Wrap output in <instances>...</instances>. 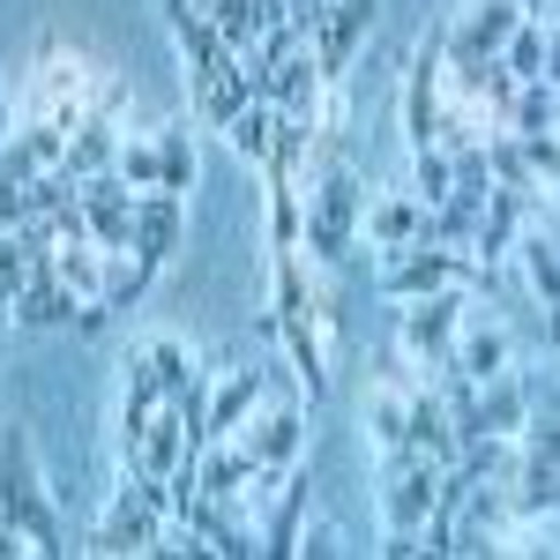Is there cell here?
Wrapping results in <instances>:
<instances>
[{
  "label": "cell",
  "mask_w": 560,
  "mask_h": 560,
  "mask_svg": "<svg viewBox=\"0 0 560 560\" xmlns=\"http://www.w3.org/2000/svg\"><path fill=\"white\" fill-rule=\"evenodd\" d=\"M165 15H173V38L187 52V83H195V113L224 128L240 105H247V75H240V52L217 38L210 23H202V8H187V0H165Z\"/></svg>",
  "instance_id": "6da1fadb"
},
{
  "label": "cell",
  "mask_w": 560,
  "mask_h": 560,
  "mask_svg": "<svg viewBox=\"0 0 560 560\" xmlns=\"http://www.w3.org/2000/svg\"><path fill=\"white\" fill-rule=\"evenodd\" d=\"M471 284H493V269L471 255H456V247H404V255L382 261V292L388 300H427V292H471Z\"/></svg>",
  "instance_id": "7a4b0ae2"
},
{
  "label": "cell",
  "mask_w": 560,
  "mask_h": 560,
  "mask_svg": "<svg viewBox=\"0 0 560 560\" xmlns=\"http://www.w3.org/2000/svg\"><path fill=\"white\" fill-rule=\"evenodd\" d=\"M0 516L23 523L38 553H68L60 546V523H52V509H45V493H38V478H31V441L15 427L0 433Z\"/></svg>",
  "instance_id": "3957f363"
},
{
  "label": "cell",
  "mask_w": 560,
  "mask_h": 560,
  "mask_svg": "<svg viewBox=\"0 0 560 560\" xmlns=\"http://www.w3.org/2000/svg\"><path fill=\"white\" fill-rule=\"evenodd\" d=\"M359 210H366V187H359L345 165H329V173H322V187H314V210H306L300 240L322 261H345L351 240H359Z\"/></svg>",
  "instance_id": "277c9868"
},
{
  "label": "cell",
  "mask_w": 560,
  "mask_h": 560,
  "mask_svg": "<svg viewBox=\"0 0 560 560\" xmlns=\"http://www.w3.org/2000/svg\"><path fill=\"white\" fill-rule=\"evenodd\" d=\"M464 292H427V300L404 314V359L419 374H441L448 366V345H456V322H464Z\"/></svg>",
  "instance_id": "5b68a950"
},
{
  "label": "cell",
  "mask_w": 560,
  "mask_h": 560,
  "mask_svg": "<svg viewBox=\"0 0 560 560\" xmlns=\"http://www.w3.org/2000/svg\"><path fill=\"white\" fill-rule=\"evenodd\" d=\"M158 516H165V486L135 478L128 493L113 501L105 530H97V553H158Z\"/></svg>",
  "instance_id": "8992f818"
},
{
  "label": "cell",
  "mask_w": 560,
  "mask_h": 560,
  "mask_svg": "<svg viewBox=\"0 0 560 560\" xmlns=\"http://www.w3.org/2000/svg\"><path fill=\"white\" fill-rule=\"evenodd\" d=\"M374 8H382V0H337V8L314 23V68H322V83H345L351 75V52H359V38H366Z\"/></svg>",
  "instance_id": "52a82bcc"
},
{
  "label": "cell",
  "mask_w": 560,
  "mask_h": 560,
  "mask_svg": "<svg viewBox=\"0 0 560 560\" xmlns=\"http://www.w3.org/2000/svg\"><path fill=\"white\" fill-rule=\"evenodd\" d=\"M173 247H179V195H165V187L135 195V232H128V255H135V269H142V277H158Z\"/></svg>",
  "instance_id": "ba28073f"
},
{
  "label": "cell",
  "mask_w": 560,
  "mask_h": 560,
  "mask_svg": "<svg viewBox=\"0 0 560 560\" xmlns=\"http://www.w3.org/2000/svg\"><path fill=\"white\" fill-rule=\"evenodd\" d=\"M255 464H269V471H292L300 464V441H306V427H300V404H269V411H247L240 419V433H232Z\"/></svg>",
  "instance_id": "9c48e42d"
},
{
  "label": "cell",
  "mask_w": 560,
  "mask_h": 560,
  "mask_svg": "<svg viewBox=\"0 0 560 560\" xmlns=\"http://www.w3.org/2000/svg\"><path fill=\"white\" fill-rule=\"evenodd\" d=\"M75 195H83V217H90V240L97 247H128L135 232V187L120 173H90L75 179Z\"/></svg>",
  "instance_id": "30bf717a"
},
{
  "label": "cell",
  "mask_w": 560,
  "mask_h": 560,
  "mask_svg": "<svg viewBox=\"0 0 560 560\" xmlns=\"http://www.w3.org/2000/svg\"><path fill=\"white\" fill-rule=\"evenodd\" d=\"M523 8H530V0H486V8H471V15L441 38V52H448V60H493V52L509 45V31L523 23Z\"/></svg>",
  "instance_id": "8fae6325"
},
{
  "label": "cell",
  "mask_w": 560,
  "mask_h": 560,
  "mask_svg": "<svg viewBox=\"0 0 560 560\" xmlns=\"http://www.w3.org/2000/svg\"><path fill=\"white\" fill-rule=\"evenodd\" d=\"M516 83H553V15H530L523 8V23L509 31V45L493 52Z\"/></svg>",
  "instance_id": "7c38bea8"
},
{
  "label": "cell",
  "mask_w": 560,
  "mask_h": 560,
  "mask_svg": "<svg viewBox=\"0 0 560 560\" xmlns=\"http://www.w3.org/2000/svg\"><path fill=\"white\" fill-rule=\"evenodd\" d=\"M255 404H261V366H232V374H224V388L202 404L195 441H232V433H240V419H247Z\"/></svg>",
  "instance_id": "4fadbf2b"
},
{
  "label": "cell",
  "mask_w": 560,
  "mask_h": 560,
  "mask_svg": "<svg viewBox=\"0 0 560 560\" xmlns=\"http://www.w3.org/2000/svg\"><path fill=\"white\" fill-rule=\"evenodd\" d=\"M359 224H366V247H382V261H388V255H404V247H419L427 210H419V195H388L374 210H359Z\"/></svg>",
  "instance_id": "5bb4252c"
},
{
  "label": "cell",
  "mask_w": 560,
  "mask_h": 560,
  "mask_svg": "<svg viewBox=\"0 0 560 560\" xmlns=\"http://www.w3.org/2000/svg\"><path fill=\"white\" fill-rule=\"evenodd\" d=\"M427 388V374L411 366V374H382L374 382V396H366V427H374V441L382 448H396L404 441V419H411V396Z\"/></svg>",
  "instance_id": "9a60e30c"
},
{
  "label": "cell",
  "mask_w": 560,
  "mask_h": 560,
  "mask_svg": "<svg viewBox=\"0 0 560 560\" xmlns=\"http://www.w3.org/2000/svg\"><path fill=\"white\" fill-rule=\"evenodd\" d=\"M113 158H120V128H113V113H90L83 128L68 135V150H60V173H68V179L113 173Z\"/></svg>",
  "instance_id": "2e32d148"
},
{
  "label": "cell",
  "mask_w": 560,
  "mask_h": 560,
  "mask_svg": "<svg viewBox=\"0 0 560 560\" xmlns=\"http://www.w3.org/2000/svg\"><path fill=\"white\" fill-rule=\"evenodd\" d=\"M553 113H560L553 83H516V97H509V128L501 135H553Z\"/></svg>",
  "instance_id": "e0dca14e"
},
{
  "label": "cell",
  "mask_w": 560,
  "mask_h": 560,
  "mask_svg": "<svg viewBox=\"0 0 560 560\" xmlns=\"http://www.w3.org/2000/svg\"><path fill=\"white\" fill-rule=\"evenodd\" d=\"M224 135H232V150L240 158H269V135H277V105L269 97H247L232 120H224Z\"/></svg>",
  "instance_id": "ac0fdd59"
},
{
  "label": "cell",
  "mask_w": 560,
  "mask_h": 560,
  "mask_svg": "<svg viewBox=\"0 0 560 560\" xmlns=\"http://www.w3.org/2000/svg\"><path fill=\"white\" fill-rule=\"evenodd\" d=\"M202 23H210V31H217L224 45H232V52H247V45L261 38L255 0H202Z\"/></svg>",
  "instance_id": "d6986e66"
},
{
  "label": "cell",
  "mask_w": 560,
  "mask_h": 560,
  "mask_svg": "<svg viewBox=\"0 0 560 560\" xmlns=\"http://www.w3.org/2000/svg\"><path fill=\"white\" fill-rule=\"evenodd\" d=\"M187 179H195L187 128H165V135H158V187H165V195H187Z\"/></svg>",
  "instance_id": "ffe728a7"
},
{
  "label": "cell",
  "mask_w": 560,
  "mask_h": 560,
  "mask_svg": "<svg viewBox=\"0 0 560 560\" xmlns=\"http://www.w3.org/2000/svg\"><path fill=\"white\" fill-rule=\"evenodd\" d=\"M523 269H530V284H538V300L553 306L560 277H553V224H538V232H523Z\"/></svg>",
  "instance_id": "44dd1931"
},
{
  "label": "cell",
  "mask_w": 560,
  "mask_h": 560,
  "mask_svg": "<svg viewBox=\"0 0 560 560\" xmlns=\"http://www.w3.org/2000/svg\"><path fill=\"white\" fill-rule=\"evenodd\" d=\"M150 366H158L165 396H187V388H195V374H202V366L187 359V345H173V337H158V345H150Z\"/></svg>",
  "instance_id": "7402d4cb"
},
{
  "label": "cell",
  "mask_w": 560,
  "mask_h": 560,
  "mask_svg": "<svg viewBox=\"0 0 560 560\" xmlns=\"http://www.w3.org/2000/svg\"><path fill=\"white\" fill-rule=\"evenodd\" d=\"M411 158H419V210H441V202H448V195H456V179H448V158H441V150H411Z\"/></svg>",
  "instance_id": "603a6c76"
},
{
  "label": "cell",
  "mask_w": 560,
  "mask_h": 560,
  "mask_svg": "<svg viewBox=\"0 0 560 560\" xmlns=\"http://www.w3.org/2000/svg\"><path fill=\"white\" fill-rule=\"evenodd\" d=\"M113 173L128 179V187H158V142H120Z\"/></svg>",
  "instance_id": "cb8c5ba5"
},
{
  "label": "cell",
  "mask_w": 560,
  "mask_h": 560,
  "mask_svg": "<svg viewBox=\"0 0 560 560\" xmlns=\"http://www.w3.org/2000/svg\"><path fill=\"white\" fill-rule=\"evenodd\" d=\"M329 8H337V0H284V23H292V31H314V23H322V15H329Z\"/></svg>",
  "instance_id": "d4e9b609"
},
{
  "label": "cell",
  "mask_w": 560,
  "mask_h": 560,
  "mask_svg": "<svg viewBox=\"0 0 560 560\" xmlns=\"http://www.w3.org/2000/svg\"><path fill=\"white\" fill-rule=\"evenodd\" d=\"M31 224V210H23V187H8L0 179V232H23Z\"/></svg>",
  "instance_id": "484cf974"
},
{
  "label": "cell",
  "mask_w": 560,
  "mask_h": 560,
  "mask_svg": "<svg viewBox=\"0 0 560 560\" xmlns=\"http://www.w3.org/2000/svg\"><path fill=\"white\" fill-rule=\"evenodd\" d=\"M255 15H261V31H269V23H284V0H255Z\"/></svg>",
  "instance_id": "4316f807"
},
{
  "label": "cell",
  "mask_w": 560,
  "mask_h": 560,
  "mask_svg": "<svg viewBox=\"0 0 560 560\" xmlns=\"http://www.w3.org/2000/svg\"><path fill=\"white\" fill-rule=\"evenodd\" d=\"M8 128H15V120H8V97H0V142H8Z\"/></svg>",
  "instance_id": "83f0119b"
}]
</instances>
